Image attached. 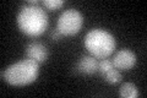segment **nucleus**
Segmentation results:
<instances>
[{"label":"nucleus","mask_w":147,"mask_h":98,"mask_svg":"<svg viewBox=\"0 0 147 98\" xmlns=\"http://www.w3.org/2000/svg\"><path fill=\"white\" fill-rule=\"evenodd\" d=\"M119 93H120V96L124 97V98H136L137 96H139V91H137L136 86L131 82L123 83Z\"/></svg>","instance_id":"nucleus-8"},{"label":"nucleus","mask_w":147,"mask_h":98,"mask_svg":"<svg viewBox=\"0 0 147 98\" xmlns=\"http://www.w3.org/2000/svg\"><path fill=\"white\" fill-rule=\"evenodd\" d=\"M85 48L96 59H105L115 49V39L109 32L94 28L85 37Z\"/></svg>","instance_id":"nucleus-3"},{"label":"nucleus","mask_w":147,"mask_h":98,"mask_svg":"<svg viewBox=\"0 0 147 98\" xmlns=\"http://www.w3.org/2000/svg\"><path fill=\"white\" fill-rule=\"evenodd\" d=\"M82 23H84V16L75 9H69L64 11L58 20L57 30L63 36H74L79 33Z\"/></svg>","instance_id":"nucleus-4"},{"label":"nucleus","mask_w":147,"mask_h":98,"mask_svg":"<svg viewBox=\"0 0 147 98\" xmlns=\"http://www.w3.org/2000/svg\"><path fill=\"white\" fill-rule=\"evenodd\" d=\"M43 5L48 10H57L64 5V0H43Z\"/></svg>","instance_id":"nucleus-10"},{"label":"nucleus","mask_w":147,"mask_h":98,"mask_svg":"<svg viewBox=\"0 0 147 98\" xmlns=\"http://www.w3.org/2000/svg\"><path fill=\"white\" fill-rule=\"evenodd\" d=\"M39 71V64L32 59H24L1 71V77L12 86H26L33 82Z\"/></svg>","instance_id":"nucleus-2"},{"label":"nucleus","mask_w":147,"mask_h":98,"mask_svg":"<svg viewBox=\"0 0 147 98\" xmlns=\"http://www.w3.org/2000/svg\"><path fill=\"white\" fill-rule=\"evenodd\" d=\"M26 58L34 60L38 64H42L48 58V50L42 43L32 42L26 47Z\"/></svg>","instance_id":"nucleus-6"},{"label":"nucleus","mask_w":147,"mask_h":98,"mask_svg":"<svg viewBox=\"0 0 147 98\" xmlns=\"http://www.w3.org/2000/svg\"><path fill=\"white\" fill-rule=\"evenodd\" d=\"M75 71L84 72V74H87V75L97 72L98 71L97 59L94 57H92V55H85V57H82L80 59V62L75 66Z\"/></svg>","instance_id":"nucleus-7"},{"label":"nucleus","mask_w":147,"mask_h":98,"mask_svg":"<svg viewBox=\"0 0 147 98\" xmlns=\"http://www.w3.org/2000/svg\"><path fill=\"white\" fill-rule=\"evenodd\" d=\"M61 36H63V34H61L58 30H55V31L52 32V38H53V41H59V39L61 38Z\"/></svg>","instance_id":"nucleus-12"},{"label":"nucleus","mask_w":147,"mask_h":98,"mask_svg":"<svg viewBox=\"0 0 147 98\" xmlns=\"http://www.w3.org/2000/svg\"><path fill=\"white\" fill-rule=\"evenodd\" d=\"M113 66L119 70H130L136 64V55L129 49H123L114 55Z\"/></svg>","instance_id":"nucleus-5"},{"label":"nucleus","mask_w":147,"mask_h":98,"mask_svg":"<svg viewBox=\"0 0 147 98\" xmlns=\"http://www.w3.org/2000/svg\"><path fill=\"white\" fill-rule=\"evenodd\" d=\"M103 77L108 83H112V85H115V83H118L119 81L121 80L120 72H119L117 69H114V68L110 69L109 71H107L105 74H103Z\"/></svg>","instance_id":"nucleus-9"},{"label":"nucleus","mask_w":147,"mask_h":98,"mask_svg":"<svg viewBox=\"0 0 147 98\" xmlns=\"http://www.w3.org/2000/svg\"><path fill=\"white\" fill-rule=\"evenodd\" d=\"M113 63H112V60H108V59H103L100 63H98V71L102 74H105L107 71H109L110 69H113Z\"/></svg>","instance_id":"nucleus-11"},{"label":"nucleus","mask_w":147,"mask_h":98,"mask_svg":"<svg viewBox=\"0 0 147 98\" xmlns=\"http://www.w3.org/2000/svg\"><path fill=\"white\" fill-rule=\"evenodd\" d=\"M17 25L25 34L30 37H38L48 27L47 12L38 5H25L21 7V11L17 15Z\"/></svg>","instance_id":"nucleus-1"}]
</instances>
